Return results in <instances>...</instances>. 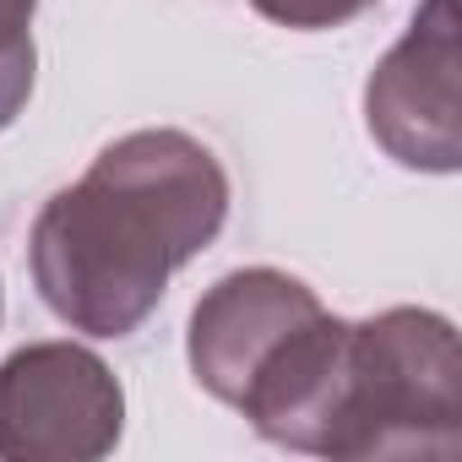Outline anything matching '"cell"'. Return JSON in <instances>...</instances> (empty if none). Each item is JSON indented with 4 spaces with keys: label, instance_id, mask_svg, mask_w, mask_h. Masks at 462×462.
<instances>
[{
    "label": "cell",
    "instance_id": "obj_1",
    "mask_svg": "<svg viewBox=\"0 0 462 462\" xmlns=\"http://www.w3.org/2000/svg\"><path fill=\"white\" fill-rule=\"evenodd\" d=\"M228 223V174L196 136L147 125L115 136L28 235L39 300L88 337H131Z\"/></svg>",
    "mask_w": 462,
    "mask_h": 462
},
{
    "label": "cell",
    "instance_id": "obj_2",
    "mask_svg": "<svg viewBox=\"0 0 462 462\" xmlns=\"http://www.w3.org/2000/svg\"><path fill=\"white\" fill-rule=\"evenodd\" d=\"M462 451V354L457 327L424 305H392L348 321L337 402L321 457H457Z\"/></svg>",
    "mask_w": 462,
    "mask_h": 462
},
{
    "label": "cell",
    "instance_id": "obj_3",
    "mask_svg": "<svg viewBox=\"0 0 462 462\" xmlns=\"http://www.w3.org/2000/svg\"><path fill=\"white\" fill-rule=\"evenodd\" d=\"M125 435L120 375L71 337L0 359V462H98Z\"/></svg>",
    "mask_w": 462,
    "mask_h": 462
},
{
    "label": "cell",
    "instance_id": "obj_4",
    "mask_svg": "<svg viewBox=\"0 0 462 462\" xmlns=\"http://www.w3.org/2000/svg\"><path fill=\"white\" fill-rule=\"evenodd\" d=\"M462 17L457 0H419L408 33L365 82L375 147L419 174L462 169Z\"/></svg>",
    "mask_w": 462,
    "mask_h": 462
},
{
    "label": "cell",
    "instance_id": "obj_5",
    "mask_svg": "<svg viewBox=\"0 0 462 462\" xmlns=\"http://www.w3.org/2000/svg\"><path fill=\"white\" fill-rule=\"evenodd\" d=\"M321 310L316 289L278 267H240L217 278L185 327V359L207 397L235 408L262 365Z\"/></svg>",
    "mask_w": 462,
    "mask_h": 462
},
{
    "label": "cell",
    "instance_id": "obj_6",
    "mask_svg": "<svg viewBox=\"0 0 462 462\" xmlns=\"http://www.w3.org/2000/svg\"><path fill=\"white\" fill-rule=\"evenodd\" d=\"M251 6L278 23V28H294V33H332V28H348L354 17L375 12L381 0H251Z\"/></svg>",
    "mask_w": 462,
    "mask_h": 462
},
{
    "label": "cell",
    "instance_id": "obj_7",
    "mask_svg": "<svg viewBox=\"0 0 462 462\" xmlns=\"http://www.w3.org/2000/svg\"><path fill=\"white\" fill-rule=\"evenodd\" d=\"M33 12L39 0H0V55L33 44Z\"/></svg>",
    "mask_w": 462,
    "mask_h": 462
},
{
    "label": "cell",
    "instance_id": "obj_8",
    "mask_svg": "<svg viewBox=\"0 0 462 462\" xmlns=\"http://www.w3.org/2000/svg\"><path fill=\"white\" fill-rule=\"evenodd\" d=\"M0 310H6V294H0Z\"/></svg>",
    "mask_w": 462,
    "mask_h": 462
}]
</instances>
